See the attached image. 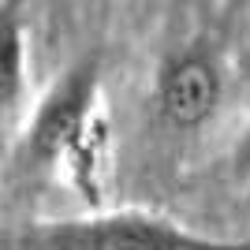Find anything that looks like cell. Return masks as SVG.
<instances>
[{"label":"cell","mask_w":250,"mask_h":250,"mask_svg":"<svg viewBox=\"0 0 250 250\" xmlns=\"http://www.w3.org/2000/svg\"><path fill=\"white\" fill-rule=\"evenodd\" d=\"M4 250H250V235H213L153 209H90L30 220L8 231Z\"/></svg>","instance_id":"cell-2"},{"label":"cell","mask_w":250,"mask_h":250,"mask_svg":"<svg viewBox=\"0 0 250 250\" xmlns=\"http://www.w3.org/2000/svg\"><path fill=\"white\" fill-rule=\"evenodd\" d=\"M228 172L239 187L250 190V120L239 127V135H235V142L228 149Z\"/></svg>","instance_id":"cell-4"},{"label":"cell","mask_w":250,"mask_h":250,"mask_svg":"<svg viewBox=\"0 0 250 250\" xmlns=\"http://www.w3.org/2000/svg\"><path fill=\"white\" fill-rule=\"evenodd\" d=\"M11 157L26 172L63 176L97 194L108 168V127L101 116V56H79L26 108L11 135Z\"/></svg>","instance_id":"cell-1"},{"label":"cell","mask_w":250,"mask_h":250,"mask_svg":"<svg viewBox=\"0 0 250 250\" xmlns=\"http://www.w3.org/2000/svg\"><path fill=\"white\" fill-rule=\"evenodd\" d=\"M224 101V63L209 49H183L157 67L153 108L168 127L194 131L217 116Z\"/></svg>","instance_id":"cell-3"}]
</instances>
